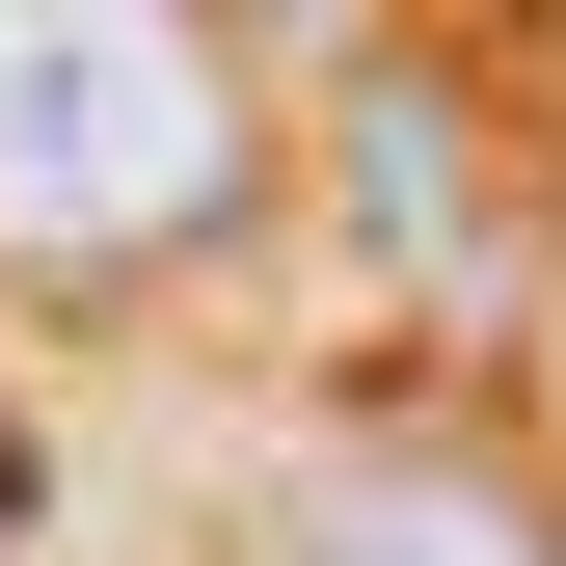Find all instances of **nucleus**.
<instances>
[{
  "label": "nucleus",
  "instance_id": "f03ea898",
  "mask_svg": "<svg viewBox=\"0 0 566 566\" xmlns=\"http://www.w3.org/2000/svg\"><path fill=\"white\" fill-rule=\"evenodd\" d=\"M243 566H566V513L485 459H324V485H270Z\"/></svg>",
  "mask_w": 566,
  "mask_h": 566
},
{
  "label": "nucleus",
  "instance_id": "f257e3e1",
  "mask_svg": "<svg viewBox=\"0 0 566 566\" xmlns=\"http://www.w3.org/2000/svg\"><path fill=\"white\" fill-rule=\"evenodd\" d=\"M270 189V108L217 28H135V0H0V270L28 297H135Z\"/></svg>",
  "mask_w": 566,
  "mask_h": 566
}]
</instances>
